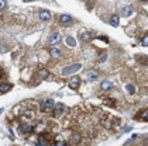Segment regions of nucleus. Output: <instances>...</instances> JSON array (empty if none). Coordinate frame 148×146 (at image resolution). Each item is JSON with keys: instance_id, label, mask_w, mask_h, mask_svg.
Instances as JSON below:
<instances>
[{"instance_id": "6e6552de", "label": "nucleus", "mask_w": 148, "mask_h": 146, "mask_svg": "<svg viewBox=\"0 0 148 146\" xmlns=\"http://www.w3.org/2000/svg\"><path fill=\"white\" fill-rule=\"evenodd\" d=\"M18 129H20L21 134H28V132H31L33 128H31V125H28V124H20Z\"/></svg>"}, {"instance_id": "f3484780", "label": "nucleus", "mask_w": 148, "mask_h": 146, "mask_svg": "<svg viewBox=\"0 0 148 146\" xmlns=\"http://www.w3.org/2000/svg\"><path fill=\"white\" fill-rule=\"evenodd\" d=\"M48 73H49V72H48L47 69H41V70H40V76H41V79H47L48 77Z\"/></svg>"}, {"instance_id": "393cba45", "label": "nucleus", "mask_w": 148, "mask_h": 146, "mask_svg": "<svg viewBox=\"0 0 148 146\" xmlns=\"http://www.w3.org/2000/svg\"><path fill=\"white\" fill-rule=\"evenodd\" d=\"M104 60H106V55H102L100 59H99V62H104Z\"/></svg>"}, {"instance_id": "5701e85b", "label": "nucleus", "mask_w": 148, "mask_h": 146, "mask_svg": "<svg viewBox=\"0 0 148 146\" xmlns=\"http://www.w3.org/2000/svg\"><path fill=\"white\" fill-rule=\"evenodd\" d=\"M6 6H7V1L6 0H0V10H3Z\"/></svg>"}, {"instance_id": "aec40b11", "label": "nucleus", "mask_w": 148, "mask_h": 146, "mask_svg": "<svg viewBox=\"0 0 148 146\" xmlns=\"http://www.w3.org/2000/svg\"><path fill=\"white\" fill-rule=\"evenodd\" d=\"M125 89H127L128 93H131V94H134V91H136V89H134V86H133V84H127V87H125Z\"/></svg>"}, {"instance_id": "20e7f679", "label": "nucleus", "mask_w": 148, "mask_h": 146, "mask_svg": "<svg viewBox=\"0 0 148 146\" xmlns=\"http://www.w3.org/2000/svg\"><path fill=\"white\" fill-rule=\"evenodd\" d=\"M61 42V34L59 33H54L49 37V44L51 45H57Z\"/></svg>"}, {"instance_id": "f8f14e48", "label": "nucleus", "mask_w": 148, "mask_h": 146, "mask_svg": "<svg viewBox=\"0 0 148 146\" xmlns=\"http://www.w3.org/2000/svg\"><path fill=\"white\" fill-rule=\"evenodd\" d=\"M61 22H64V24H71V22H72V17H71L69 14H62V16H61Z\"/></svg>"}, {"instance_id": "a878e982", "label": "nucleus", "mask_w": 148, "mask_h": 146, "mask_svg": "<svg viewBox=\"0 0 148 146\" xmlns=\"http://www.w3.org/2000/svg\"><path fill=\"white\" fill-rule=\"evenodd\" d=\"M106 103H107V104H116L114 100H106Z\"/></svg>"}, {"instance_id": "9b49d317", "label": "nucleus", "mask_w": 148, "mask_h": 146, "mask_svg": "<svg viewBox=\"0 0 148 146\" xmlns=\"http://www.w3.org/2000/svg\"><path fill=\"white\" fill-rule=\"evenodd\" d=\"M71 141H72L73 145H79V143H82V136L79 134H73L72 138H71Z\"/></svg>"}, {"instance_id": "b1692460", "label": "nucleus", "mask_w": 148, "mask_h": 146, "mask_svg": "<svg viewBox=\"0 0 148 146\" xmlns=\"http://www.w3.org/2000/svg\"><path fill=\"white\" fill-rule=\"evenodd\" d=\"M82 37H83V39H85V41H90V34H89V33L83 34Z\"/></svg>"}, {"instance_id": "a211bd4d", "label": "nucleus", "mask_w": 148, "mask_h": 146, "mask_svg": "<svg viewBox=\"0 0 148 146\" xmlns=\"http://www.w3.org/2000/svg\"><path fill=\"white\" fill-rule=\"evenodd\" d=\"M23 117H24V118H27V120H31V118L34 117V112H33V111H25L23 114Z\"/></svg>"}, {"instance_id": "c85d7f7f", "label": "nucleus", "mask_w": 148, "mask_h": 146, "mask_svg": "<svg viewBox=\"0 0 148 146\" xmlns=\"http://www.w3.org/2000/svg\"><path fill=\"white\" fill-rule=\"evenodd\" d=\"M1 111H3V110H1V108H0V114H1Z\"/></svg>"}, {"instance_id": "423d86ee", "label": "nucleus", "mask_w": 148, "mask_h": 146, "mask_svg": "<svg viewBox=\"0 0 148 146\" xmlns=\"http://www.w3.org/2000/svg\"><path fill=\"white\" fill-rule=\"evenodd\" d=\"M13 89V84H10V83H0V93L3 94V93H7V91H10V90Z\"/></svg>"}, {"instance_id": "0eeeda50", "label": "nucleus", "mask_w": 148, "mask_h": 146, "mask_svg": "<svg viewBox=\"0 0 148 146\" xmlns=\"http://www.w3.org/2000/svg\"><path fill=\"white\" fill-rule=\"evenodd\" d=\"M79 84H80L79 76H75V77H72V79H71V81H69V86H71L72 89H78V87H79Z\"/></svg>"}, {"instance_id": "bb28decb", "label": "nucleus", "mask_w": 148, "mask_h": 146, "mask_svg": "<svg viewBox=\"0 0 148 146\" xmlns=\"http://www.w3.org/2000/svg\"><path fill=\"white\" fill-rule=\"evenodd\" d=\"M1 76H3V69L0 67V77H1Z\"/></svg>"}, {"instance_id": "f257e3e1", "label": "nucleus", "mask_w": 148, "mask_h": 146, "mask_svg": "<svg viewBox=\"0 0 148 146\" xmlns=\"http://www.w3.org/2000/svg\"><path fill=\"white\" fill-rule=\"evenodd\" d=\"M80 63H76V65H71L68 67H64V70H62V75L64 76H69V75H72V73H76L78 70L80 69Z\"/></svg>"}, {"instance_id": "f03ea898", "label": "nucleus", "mask_w": 148, "mask_h": 146, "mask_svg": "<svg viewBox=\"0 0 148 146\" xmlns=\"http://www.w3.org/2000/svg\"><path fill=\"white\" fill-rule=\"evenodd\" d=\"M49 139H51V136L48 134H41L40 135V139H38V143L42 146H47L49 145Z\"/></svg>"}, {"instance_id": "39448f33", "label": "nucleus", "mask_w": 148, "mask_h": 146, "mask_svg": "<svg viewBox=\"0 0 148 146\" xmlns=\"http://www.w3.org/2000/svg\"><path fill=\"white\" fill-rule=\"evenodd\" d=\"M40 20L41 21H49L51 20V13L48 10H41L40 11Z\"/></svg>"}, {"instance_id": "4468645a", "label": "nucleus", "mask_w": 148, "mask_h": 146, "mask_svg": "<svg viewBox=\"0 0 148 146\" xmlns=\"http://www.w3.org/2000/svg\"><path fill=\"white\" fill-rule=\"evenodd\" d=\"M110 24H112L113 27H117V25H119V16L113 14V16L110 17Z\"/></svg>"}, {"instance_id": "2eb2a0df", "label": "nucleus", "mask_w": 148, "mask_h": 146, "mask_svg": "<svg viewBox=\"0 0 148 146\" xmlns=\"http://www.w3.org/2000/svg\"><path fill=\"white\" fill-rule=\"evenodd\" d=\"M88 76H89V80H97V77H99V73H97L96 70H90Z\"/></svg>"}, {"instance_id": "412c9836", "label": "nucleus", "mask_w": 148, "mask_h": 146, "mask_svg": "<svg viewBox=\"0 0 148 146\" xmlns=\"http://www.w3.org/2000/svg\"><path fill=\"white\" fill-rule=\"evenodd\" d=\"M141 117H143V120H144V121H148V108H147V110H144V111H143V114H141Z\"/></svg>"}, {"instance_id": "9d476101", "label": "nucleus", "mask_w": 148, "mask_h": 146, "mask_svg": "<svg viewBox=\"0 0 148 146\" xmlns=\"http://www.w3.org/2000/svg\"><path fill=\"white\" fill-rule=\"evenodd\" d=\"M121 14H123V17H130L133 14V7L131 6H125L124 9L121 10Z\"/></svg>"}, {"instance_id": "6ab92c4d", "label": "nucleus", "mask_w": 148, "mask_h": 146, "mask_svg": "<svg viewBox=\"0 0 148 146\" xmlns=\"http://www.w3.org/2000/svg\"><path fill=\"white\" fill-rule=\"evenodd\" d=\"M66 44H68L69 46H75L76 42H75V39H73L72 37H68V38H66Z\"/></svg>"}, {"instance_id": "c756f323", "label": "nucleus", "mask_w": 148, "mask_h": 146, "mask_svg": "<svg viewBox=\"0 0 148 146\" xmlns=\"http://www.w3.org/2000/svg\"><path fill=\"white\" fill-rule=\"evenodd\" d=\"M141 1H145V0H141Z\"/></svg>"}, {"instance_id": "4be33fe9", "label": "nucleus", "mask_w": 148, "mask_h": 146, "mask_svg": "<svg viewBox=\"0 0 148 146\" xmlns=\"http://www.w3.org/2000/svg\"><path fill=\"white\" fill-rule=\"evenodd\" d=\"M141 45H143V46H148V35L141 39Z\"/></svg>"}, {"instance_id": "1a4fd4ad", "label": "nucleus", "mask_w": 148, "mask_h": 146, "mask_svg": "<svg viewBox=\"0 0 148 146\" xmlns=\"http://www.w3.org/2000/svg\"><path fill=\"white\" fill-rule=\"evenodd\" d=\"M64 110H65V105H64V104H57V105L54 107V115H55V117L61 115V114L64 112Z\"/></svg>"}, {"instance_id": "7ed1b4c3", "label": "nucleus", "mask_w": 148, "mask_h": 146, "mask_svg": "<svg viewBox=\"0 0 148 146\" xmlns=\"http://www.w3.org/2000/svg\"><path fill=\"white\" fill-rule=\"evenodd\" d=\"M54 100H51V98H47V100L42 101V104H41V108L45 111V110H49V108H54Z\"/></svg>"}, {"instance_id": "dca6fc26", "label": "nucleus", "mask_w": 148, "mask_h": 146, "mask_svg": "<svg viewBox=\"0 0 148 146\" xmlns=\"http://www.w3.org/2000/svg\"><path fill=\"white\" fill-rule=\"evenodd\" d=\"M61 55H62V52H61V49H58V48H54V49L51 51V56H52V58H59Z\"/></svg>"}, {"instance_id": "ddd939ff", "label": "nucleus", "mask_w": 148, "mask_h": 146, "mask_svg": "<svg viewBox=\"0 0 148 146\" xmlns=\"http://www.w3.org/2000/svg\"><path fill=\"white\" fill-rule=\"evenodd\" d=\"M102 90H110L112 87H113V84H112V81H109V80H104L102 83Z\"/></svg>"}, {"instance_id": "cd10ccee", "label": "nucleus", "mask_w": 148, "mask_h": 146, "mask_svg": "<svg viewBox=\"0 0 148 146\" xmlns=\"http://www.w3.org/2000/svg\"><path fill=\"white\" fill-rule=\"evenodd\" d=\"M23 1H25V3H28V1H31V0H23Z\"/></svg>"}]
</instances>
